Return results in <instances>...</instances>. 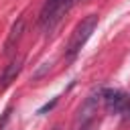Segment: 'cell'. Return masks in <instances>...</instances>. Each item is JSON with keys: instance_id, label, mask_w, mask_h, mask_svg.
Wrapping results in <instances>:
<instances>
[{"instance_id": "6da1fadb", "label": "cell", "mask_w": 130, "mask_h": 130, "mask_svg": "<svg viewBox=\"0 0 130 130\" xmlns=\"http://www.w3.org/2000/svg\"><path fill=\"white\" fill-rule=\"evenodd\" d=\"M95 26H98V14H89V16H85V18L75 26L73 37H71L69 47H67V57H75V55L81 51V47L87 43V39H89L91 32L95 30Z\"/></svg>"}, {"instance_id": "7a4b0ae2", "label": "cell", "mask_w": 130, "mask_h": 130, "mask_svg": "<svg viewBox=\"0 0 130 130\" xmlns=\"http://www.w3.org/2000/svg\"><path fill=\"white\" fill-rule=\"evenodd\" d=\"M100 102H102V89H93V91L85 98V102L81 104V108H79V112H77L75 128H81V126H85L87 122H91V120H93V116H95V112H98Z\"/></svg>"}, {"instance_id": "3957f363", "label": "cell", "mask_w": 130, "mask_h": 130, "mask_svg": "<svg viewBox=\"0 0 130 130\" xmlns=\"http://www.w3.org/2000/svg\"><path fill=\"white\" fill-rule=\"evenodd\" d=\"M102 100H104L106 110H108L110 114H118V112H122V110L130 104L128 95H126L124 91H120V89H104V91H102Z\"/></svg>"}, {"instance_id": "277c9868", "label": "cell", "mask_w": 130, "mask_h": 130, "mask_svg": "<svg viewBox=\"0 0 130 130\" xmlns=\"http://www.w3.org/2000/svg\"><path fill=\"white\" fill-rule=\"evenodd\" d=\"M20 69H22V57L12 59V61L6 65V69H4V73H2V77H0V89H6V87L16 79V75L20 73Z\"/></svg>"}, {"instance_id": "5b68a950", "label": "cell", "mask_w": 130, "mask_h": 130, "mask_svg": "<svg viewBox=\"0 0 130 130\" xmlns=\"http://www.w3.org/2000/svg\"><path fill=\"white\" fill-rule=\"evenodd\" d=\"M22 30H24V18L20 16L14 24H12V28H10V35H8V39H6V45H4V49H6V53L18 43V39H20V35H22Z\"/></svg>"}, {"instance_id": "8992f818", "label": "cell", "mask_w": 130, "mask_h": 130, "mask_svg": "<svg viewBox=\"0 0 130 130\" xmlns=\"http://www.w3.org/2000/svg\"><path fill=\"white\" fill-rule=\"evenodd\" d=\"M77 130H98V122L91 120V122H87L85 126H81V128H77Z\"/></svg>"}, {"instance_id": "52a82bcc", "label": "cell", "mask_w": 130, "mask_h": 130, "mask_svg": "<svg viewBox=\"0 0 130 130\" xmlns=\"http://www.w3.org/2000/svg\"><path fill=\"white\" fill-rule=\"evenodd\" d=\"M10 118V108H6V112H4V116H2V122H0V130H2V126L6 124V120Z\"/></svg>"}]
</instances>
